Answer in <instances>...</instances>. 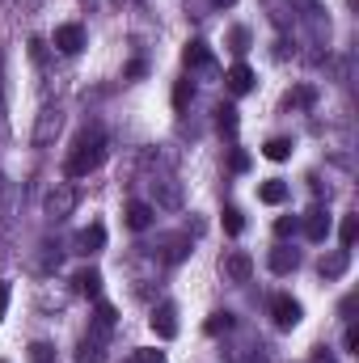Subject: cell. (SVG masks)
<instances>
[{
    "mask_svg": "<svg viewBox=\"0 0 359 363\" xmlns=\"http://www.w3.org/2000/svg\"><path fill=\"white\" fill-rule=\"evenodd\" d=\"M241 228H245V220H241V211H237V207H224V233H233V237H237Z\"/></svg>",
    "mask_w": 359,
    "mask_h": 363,
    "instance_id": "27",
    "label": "cell"
},
{
    "mask_svg": "<svg viewBox=\"0 0 359 363\" xmlns=\"http://www.w3.org/2000/svg\"><path fill=\"white\" fill-rule=\"evenodd\" d=\"M343 347H347V355H355V351H359V330H355V325H347V334H343Z\"/></svg>",
    "mask_w": 359,
    "mask_h": 363,
    "instance_id": "32",
    "label": "cell"
},
{
    "mask_svg": "<svg viewBox=\"0 0 359 363\" xmlns=\"http://www.w3.org/2000/svg\"><path fill=\"white\" fill-rule=\"evenodd\" d=\"M72 291H77V296H97V291H101V274L93 271V267L77 271L72 274Z\"/></svg>",
    "mask_w": 359,
    "mask_h": 363,
    "instance_id": "15",
    "label": "cell"
},
{
    "mask_svg": "<svg viewBox=\"0 0 359 363\" xmlns=\"http://www.w3.org/2000/svg\"><path fill=\"white\" fill-rule=\"evenodd\" d=\"M359 241V216H347L343 220V250H351Z\"/></svg>",
    "mask_w": 359,
    "mask_h": 363,
    "instance_id": "25",
    "label": "cell"
},
{
    "mask_svg": "<svg viewBox=\"0 0 359 363\" xmlns=\"http://www.w3.org/2000/svg\"><path fill=\"white\" fill-rule=\"evenodd\" d=\"M182 60H186V68H203V72H216L211 47H207L203 38H190V43H186V51H182Z\"/></svg>",
    "mask_w": 359,
    "mask_h": 363,
    "instance_id": "8",
    "label": "cell"
},
{
    "mask_svg": "<svg viewBox=\"0 0 359 363\" xmlns=\"http://www.w3.org/2000/svg\"><path fill=\"white\" fill-rule=\"evenodd\" d=\"M216 127H220L224 135H237V127H241L237 106H216Z\"/></svg>",
    "mask_w": 359,
    "mask_h": 363,
    "instance_id": "19",
    "label": "cell"
},
{
    "mask_svg": "<svg viewBox=\"0 0 359 363\" xmlns=\"http://www.w3.org/2000/svg\"><path fill=\"white\" fill-rule=\"evenodd\" d=\"M250 43H254V38H250V30H245V26H237V30L228 34V51H233V55H245V51H250Z\"/></svg>",
    "mask_w": 359,
    "mask_h": 363,
    "instance_id": "21",
    "label": "cell"
},
{
    "mask_svg": "<svg viewBox=\"0 0 359 363\" xmlns=\"http://www.w3.org/2000/svg\"><path fill=\"white\" fill-rule=\"evenodd\" d=\"M258 199H263V203H270V207H279V203L287 199V182H283V178L263 182V186H258Z\"/></svg>",
    "mask_w": 359,
    "mask_h": 363,
    "instance_id": "18",
    "label": "cell"
},
{
    "mask_svg": "<svg viewBox=\"0 0 359 363\" xmlns=\"http://www.w3.org/2000/svg\"><path fill=\"white\" fill-rule=\"evenodd\" d=\"M263 157H267V161H287V157H292V140H283V135L267 140V144H263Z\"/></svg>",
    "mask_w": 359,
    "mask_h": 363,
    "instance_id": "20",
    "label": "cell"
},
{
    "mask_svg": "<svg viewBox=\"0 0 359 363\" xmlns=\"http://www.w3.org/2000/svg\"><path fill=\"white\" fill-rule=\"evenodd\" d=\"M127 363H165V351H157V347H140V351H131V359Z\"/></svg>",
    "mask_w": 359,
    "mask_h": 363,
    "instance_id": "24",
    "label": "cell"
},
{
    "mask_svg": "<svg viewBox=\"0 0 359 363\" xmlns=\"http://www.w3.org/2000/svg\"><path fill=\"white\" fill-rule=\"evenodd\" d=\"M207 334H228L233 330V313H211V321L203 325Z\"/></svg>",
    "mask_w": 359,
    "mask_h": 363,
    "instance_id": "23",
    "label": "cell"
},
{
    "mask_svg": "<svg viewBox=\"0 0 359 363\" xmlns=\"http://www.w3.org/2000/svg\"><path fill=\"white\" fill-rule=\"evenodd\" d=\"M153 194H157V203H161V207H178V203H182V186L174 178L153 182Z\"/></svg>",
    "mask_w": 359,
    "mask_h": 363,
    "instance_id": "16",
    "label": "cell"
},
{
    "mask_svg": "<svg viewBox=\"0 0 359 363\" xmlns=\"http://www.w3.org/2000/svg\"><path fill=\"white\" fill-rule=\"evenodd\" d=\"M148 321H153V334H157V338H165V342H170V338H178V308H174V304L153 308V317H148Z\"/></svg>",
    "mask_w": 359,
    "mask_h": 363,
    "instance_id": "6",
    "label": "cell"
},
{
    "mask_svg": "<svg viewBox=\"0 0 359 363\" xmlns=\"http://www.w3.org/2000/svg\"><path fill=\"white\" fill-rule=\"evenodd\" d=\"M72 207H77V190H72V186H55V190L47 194V216H51V220L72 216Z\"/></svg>",
    "mask_w": 359,
    "mask_h": 363,
    "instance_id": "5",
    "label": "cell"
},
{
    "mask_svg": "<svg viewBox=\"0 0 359 363\" xmlns=\"http://www.w3.org/2000/svg\"><path fill=\"white\" fill-rule=\"evenodd\" d=\"M101 359H106L101 334H93V338H81V351H77V363H101Z\"/></svg>",
    "mask_w": 359,
    "mask_h": 363,
    "instance_id": "17",
    "label": "cell"
},
{
    "mask_svg": "<svg viewBox=\"0 0 359 363\" xmlns=\"http://www.w3.org/2000/svg\"><path fill=\"white\" fill-rule=\"evenodd\" d=\"M55 131H60V110H43V114H38V127H34V144H38V148L51 144Z\"/></svg>",
    "mask_w": 359,
    "mask_h": 363,
    "instance_id": "13",
    "label": "cell"
},
{
    "mask_svg": "<svg viewBox=\"0 0 359 363\" xmlns=\"http://www.w3.org/2000/svg\"><path fill=\"white\" fill-rule=\"evenodd\" d=\"M220 267H224V279H233V283H250V274H254V258H250L245 250H233Z\"/></svg>",
    "mask_w": 359,
    "mask_h": 363,
    "instance_id": "7",
    "label": "cell"
},
{
    "mask_svg": "<svg viewBox=\"0 0 359 363\" xmlns=\"http://www.w3.org/2000/svg\"><path fill=\"white\" fill-rule=\"evenodd\" d=\"M72 250H77L81 258L101 254V250H106V224H89V228H81V233L72 237Z\"/></svg>",
    "mask_w": 359,
    "mask_h": 363,
    "instance_id": "3",
    "label": "cell"
},
{
    "mask_svg": "<svg viewBox=\"0 0 359 363\" xmlns=\"http://www.w3.org/2000/svg\"><path fill=\"white\" fill-rule=\"evenodd\" d=\"M270 317H275L279 330H296L300 317H304V308H300V300H292V296H275V300H270Z\"/></svg>",
    "mask_w": 359,
    "mask_h": 363,
    "instance_id": "2",
    "label": "cell"
},
{
    "mask_svg": "<svg viewBox=\"0 0 359 363\" xmlns=\"http://www.w3.org/2000/svg\"><path fill=\"white\" fill-rule=\"evenodd\" d=\"M304 237H309V241H326V237H330V211H326V207H313V211L304 216Z\"/></svg>",
    "mask_w": 359,
    "mask_h": 363,
    "instance_id": "11",
    "label": "cell"
},
{
    "mask_svg": "<svg viewBox=\"0 0 359 363\" xmlns=\"http://www.w3.org/2000/svg\"><path fill=\"white\" fill-rule=\"evenodd\" d=\"M30 363H55V347L51 342H34L30 347Z\"/></svg>",
    "mask_w": 359,
    "mask_h": 363,
    "instance_id": "26",
    "label": "cell"
},
{
    "mask_svg": "<svg viewBox=\"0 0 359 363\" xmlns=\"http://www.w3.org/2000/svg\"><path fill=\"white\" fill-rule=\"evenodd\" d=\"M296 228H300V220H296V216H279V220H275V237H292Z\"/></svg>",
    "mask_w": 359,
    "mask_h": 363,
    "instance_id": "30",
    "label": "cell"
},
{
    "mask_svg": "<svg viewBox=\"0 0 359 363\" xmlns=\"http://www.w3.org/2000/svg\"><path fill=\"white\" fill-rule=\"evenodd\" d=\"M347 267H351V250H334V254L321 258V274H326V279H343Z\"/></svg>",
    "mask_w": 359,
    "mask_h": 363,
    "instance_id": "14",
    "label": "cell"
},
{
    "mask_svg": "<svg viewBox=\"0 0 359 363\" xmlns=\"http://www.w3.org/2000/svg\"><path fill=\"white\" fill-rule=\"evenodd\" d=\"M300 267V254L292 250V245H279V250H270V271L275 274H292Z\"/></svg>",
    "mask_w": 359,
    "mask_h": 363,
    "instance_id": "12",
    "label": "cell"
},
{
    "mask_svg": "<svg viewBox=\"0 0 359 363\" xmlns=\"http://www.w3.org/2000/svg\"><path fill=\"white\" fill-rule=\"evenodd\" d=\"M228 165H233V174H245V169H250V152H241V148H233V157H228Z\"/></svg>",
    "mask_w": 359,
    "mask_h": 363,
    "instance_id": "31",
    "label": "cell"
},
{
    "mask_svg": "<svg viewBox=\"0 0 359 363\" xmlns=\"http://www.w3.org/2000/svg\"><path fill=\"white\" fill-rule=\"evenodd\" d=\"M287 101H292V106H313V101H317V89H313V85H300Z\"/></svg>",
    "mask_w": 359,
    "mask_h": 363,
    "instance_id": "28",
    "label": "cell"
},
{
    "mask_svg": "<svg viewBox=\"0 0 359 363\" xmlns=\"http://www.w3.org/2000/svg\"><path fill=\"white\" fill-rule=\"evenodd\" d=\"M106 152H110V148H106V135H101L97 127H93V131H81L77 144H72V152H68V165H64L68 178H85V174H93V169L106 161Z\"/></svg>",
    "mask_w": 359,
    "mask_h": 363,
    "instance_id": "1",
    "label": "cell"
},
{
    "mask_svg": "<svg viewBox=\"0 0 359 363\" xmlns=\"http://www.w3.org/2000/svg\"><path fill=\"white\" fill-rule=\"evenodd\" d=\"M55 51H64V55H77L81 47H85V30L77 26V21H68V26H55Z\"/></svg>",
    "mask_w": 359,
    "mask_h": 363,
    "instance_id": "4",
    "label": "cell"
},
{
    "mask_svg": "<svg viewBox=\"0 0 359 363\" xmlns=\"http://www.w3.org/2000/svg\"><path fill=\"white\" fill-rule=\"evenodd\" d=\"M153 216H157V211H153V203H144V199H131L127 211H123V220H127L131 233H144V228L153 224Z\"/></svg>",
    "mask_w": 359,
    "mask_h": 363,
    "instance_id": "9",
    "label": "cell"
},
{
    "mask_svg": "<svg viewBox=\"0 0 359 363\" xmlns=\"http://www.w3.org/2000/svg\"><path fill=\"white\" fill-rule=\"evenodd\" d=\"M211 4H216V9H233L237 0H211Z\"/></svg>",
    "mask_w": 359,
    "mask_h": 363,
    "instance_id": "34",
    "label": "cell"
},
{
    "mask_svg": "<svg viewBox=\"0 0 359 363\" xmlns=\"http://www.w3.org/2000/svg\"><path fill=\"white\" fill-rule=\"evenodd\" d=\"M224 85H228V93H233V97H245V93L254 89V72H250L245 64H233V68L224 72Z\"/></svg>",
    "mask_w": 359,
    "mask_h": 363,
    "instance_id": "10",
    "label": "cell"
},
{
    "mask_svg": "<svg viewBox=\"0 0 359 363\" xmlns=\"http://www.w3.org/2000/svg\"><path fill=\"white\" fill-rule=\"evenodd\" d=\"M93 325H97V334H106V330H114V308H110L106 300H97V313H93Z\"/></svg>",
    "mask_w": 359,
    "mask_h": 363,
    "instance_id": "22",
    "label": "cell"
},
{
    "mask_svg": "<svg viewBox=\"0 0 359 363\" xmlns=\"http://www.w3.org/2000/svg\"><path fill=\"white\" fill-rule=\"evenodd\" d=\"M190 97H194V85H190V81H178V85H174V106L186 110V101H190Z\"/></svg>",
    "mask_w": 359,
    "mask_h": 363,
    "instance_id": "29",
    "label": "cell"
},
{
    "mask_svg": "<svg viewBox=\"0 0 359 363\" xmlns=\"http://www.w3.org/2000/svg\"><path fill=\"white\" fill-rule=\"evenodd\" d=\"M4 308H9V283L0 279V317H4Z\"/></svg>",
    "mask_w": 359,
    "mask_h": 363,
    "instance_id": "33",
    "label": "cell"
}]
</instances>
